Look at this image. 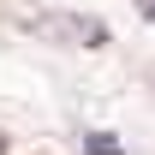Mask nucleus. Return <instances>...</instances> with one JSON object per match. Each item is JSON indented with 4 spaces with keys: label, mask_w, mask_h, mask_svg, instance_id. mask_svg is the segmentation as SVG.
I'll list each match as a JSON object with an SVG mask.
<instances>
[{
    "label": "nucleus",
    "mask_w": 155,
    "mask_h": 155,
    "mask_svg": "<svg viewBox=\"0 0 155 155\" xmlns=\"http://www.w3.org/2000/svg\"><path fill=\"white\" fill-rule=\"evenodd\" d=\"M84 155H119V143H114V137H90V143H84Z\"/></svg>",
    "instance_id": "f257e3e1"
}]
</instances>
